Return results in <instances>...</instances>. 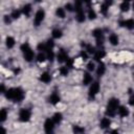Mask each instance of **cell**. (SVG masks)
<instances>
[{
  "mask_svg": "<svg viewBox=\"0 0 134 134\" xmlns=\"http://www.w3.org/2000/svg\"><path fill=\"white\" fill-rule=\"evenodd\" d=\"M88 55H89V54H88L85 50H82V52H81V58H82L84 61H86V60L88 59Z\"/></svg>",
  "mask_w": 134,
  "mask_h": 134,
  "instance_id": "38",
  "label": "cell"
},
{
  "mask_svg": "<svg viewBox=\"0 0 134 134\" xmlns=\"http://www.w3.org/2000/svg\"><path fill=\"white\" fill-rule=\"evenodd\" d=\"M68 59H69V58H68V54H67V52H66L64 49L59 50V52H58V54H57V60H58V62L64 63V62H67Z\"/></svg>",
  "mask_w": 134,
  "mask_h": 134,
  "instance_id": "10",
  "label": "cell"
},
{
  "mask_svg": "<svg viewBox=\"0 0 134 134\" xmlns=\"http://www.w3.org/2000/svg\"><path fill=\"white\" fill-rule=\"evenodd\" d=\"M119 107V99L116 97H112L108 100L106 107V115L109 117L114 116L117 113V109Z\"/></svg>",
  "mask_w": 134,
  "mask_h": 134,
  "instance_id": "2",
  "label": "cell"
},
{
  "mask_svg": "<svg viewBox=\"0 0 134 134\" xmlns=\"http://www.w3.org/2000/svg\"><path fill=\"white\" fill-rule=\"evenodd\" d=\"M7 115H8V113H7L6 109L2 108V109H1V111H0V120H1V122H3V121H5V120H6Z\"/></svg>",
  "mask_w": 134,
  "mask_h": 134,
  "instance_id": "32",
  "label": "cell"
},
{
  "mask_svg": "<svg viewBox=\"0 0 134 134\" xmlns=\"http://www.w3.org/2000/svg\"><path fill=\"white\" fill-rule=\"evenodd\" d=\"M1 134H6V130L4 127H1Z\"/></svg>",
  "mask_w": 134,
  "mask_h": 134,
  "instance_id": "41",
  "label": "cell"
},
{
  "mask_svg": "<svg viewBox=\"0 0 134 134\" xmlns=\"http://www.w3.org/2000/svg\"><path fill=\"white\" fill-rule=\"evenodd\" d=\"M5 92H6L5 86H4V84H1V93H5Z\"/></svg>",
  "mask_w": 134,
  "mask_h": 134,
  "instance_id": "40",
  "label": "cell"
},
{
  "mask_svg": "<svg viewBox=\"0 0 134 134\" xmlns=\"http://www.w3.org/2000/svg\"><path fill=\"white\" fill-rule=\"evenodd\" d=\"M21 14H22V10L15 8V9H13V10H12V13H10V15H9V16L12 17V19H19V18H20V16H21Z\"/></svg>",
  "mask_w": 134,
  "mask_h": 134,
  "instance_id": "30",
  "label": "cell"
},
{
  "mask_svg": "<svg viewBox=\"0 0 134 134\" xmlns=\"http://www.w3.org/2000/svg\"><path fill=\"white\" fill-rule=\"evenodd\" d=\"M55 15L57 17H59L60 19H64L66 17V9L64 7H58L55 9Z\"/></svg>",
  "mask_w": 134,
  "mask_h": 134,
  "instance_id": "22",
  "label": "cell"
},
{
  "mask_svg": "<svg viewBox=\"0 0 134 134\" xmlns=\"http://www.w3.org/2000/svg\"><path fill=\"white\" fill-rule=\"evenodd\" d=\"M110 125H111V120H110V118H108V117L102 118V120H100V122H99V126H100L102 129H108V128L110 127Z\"/></svg>",
  "mask_w": 134,
  "mask_h": 134,
  "instance_id": "19",
  "label": "cell"
},
{
  "mask_svg": "<svg viewBox=\"0 0 134 134\" xmlns=\"http://www.w3.org/2000/svg\"><path fill=\"white\" fill-rule=\"evenodd\" d=\"M30 117H31V112H30V110H28V109H26V108H22V109L19 111V119H20V121H22V122H27V121H29Z\"/></svg>",
  "mask_w": 134,
  "mask_h": 134,
  "instance_id": "9",
  "label": "cell"
},
{
  "mask_svg": "<svg viewBox=\"0 0 134 134\" xmlns=\"http://www.w3.org/2000/svg\"><path fill=\"white\" fill-rule=\"evenodd\" d=\"M61 100V96L57 93V92H53L50 94V96L48 97V102L51 104V105H57L58 103H60Z\"/></svg>",
  "mask_w": 134,
  "mask_h": 134,
  "instance_id": "12",
  "label": "cell"
},
{
  "mask_svg": "<svg viewBox=\"0 0 134 134\" xmlns=\"http://www.w3.org/2000/svg\"><path fill=\"white\" fill-rule=\"evenodd\" d=\"M22 14L23 15H25L26 17H29V15H30V13H31V4H29V3H27V4H25L23 7H22Z\"/></svg>",
  "mask_w": 134,
  "mask_h": 134,
  "instance_id": "24",
  "label": "cell"
},
{
  "mask_svg": "<svg viewBox=\"0 0 134 134\" xmlns=\"http://www.w3.org/2000/svg\"><path fill=\"white\" fill-rule=\"evenodd\" d=\"M117 114L120 117H127L129 115V109L125 106H119L117 109Z\"/></svg>",
  "mask_w": 134,
  "mask_h": 134,
  "instance_id": "14",
  "label": "cell"
},
{
  "mask_svg": "<svg viewBox=\"0 0 134 134\" xmlns=\"http://www.w3.org/2000/svg\"><path fill=\"white\" fill-rule=\"evenodd\" d=\"M92 82H93L92 75L89 72H84V74H83V84L87 86V85H91Z\"/></svg>",
  "mask_w": 134,
  "mask_h": 134,
  "instance_id": "13",
  "label": "cell"
},
{
  "mask_svg": "<svg viewBox=\"0 0 134 134\" xmlns=\"http://www.w3.org/2000/svg\"><path fill=\"white\" fill-rule=\"evenodd\" d=\"M133 118H134V113H133Z\"/></svg>",
  "mask_w": 134,
  "mask_h": 134,
  "instance_id": "44",
  "label": "cell"
},
{
  "mask_svg": "<svg viewBox=\"0 0 134 134\" xmlns=\"http://www.w3.org/2000/svg\"><path fill=\"white\" fill-rule=\"evenodd\" d=\"M95 71H96V74H97L98 76L104 75V74H105V72H106V66H105V64H104V63H102V62H99V64H98V66L96 67Z\"/></svg>",
  "mask_w": 134,
  "mask_h": 134,
  "instance_id": "17",
  "label": "cell"
},
{
  "mask_svg": "<svg viewBox=\"0 0 134 134\" xmlns=\"http://www.w3.org/2000/svg\"><path fill=\"white\" fill-rule=\"evenodd\" d=\"M45 53H46V58H47V60H49L50 62H52L53 59H54V52H53V50H52V49H48Z\"/></svg>",
  "mask_w": 134,
  "mask_h": 134,
  "instance_id": "33",
  "label": "cell"
},
{
  "mask_svg": "<svg viewBox=\"0 0 134 134\" xmlns=\"http://www.w3.org/2000/svg\"><path fill=\"white\" fill-rule=\"evenodd\" d=\"M119 8L122 13H127L130 9V2L129 1H122L119 5Z\"/></svg>",
  "mask_w": 134,
  "mask_h": 134,
  "instance_id": "26",
  "label": "cell"
},
{
  "mask_svg": "<svg viewBox=\"0 0 134 134\" xmlns=\"http://www.w3.org/2000/svg\"><path fill=\"white\" fill-rule=\"evenodd\" d=\"M72 131L74 134H84L85 133V129L81 126H77V125H74L72 127Z\"/></svg>",
  "mask_w": 134,
  "mask_h": 134,
  "instance_id": "29",
  "label": "cell"
},
{
  "mask_svg": "<svg viewBox=\"0 0 134 134\" xmlns=\"http://www.w3.org/2000/svg\"><path fill=\"white\" fill-rule=\"evenodd\" d=\"M132 7H133V10H134V2H133V4H132Z\"/></svg>",
  "mask_w": 134,
  "mask_h": 134,
  "instance_id": "43",
  "label": "cell"
},
{
  "mask_svg": "<svg viewBox=\"0 0 134 134\" xmlns=\"http://www.w3.org/2000/svg\"><path fill=\"white\" fill-rule=\"evenodd\" d=\"M74 10H75V20L79 23H83L86 20V15L83 8V3L81 1H76L74 4Z\"/></svg>",
  "mask_w": 134,
  "mask_h": 134,
  "instance_id": "3",
  "label": "cell"
},
{
  "mask_svg": "<svg viewBox=\"0 0 134 134\" xmlns=\"http://www.w3.org/2000/svg\"><path fill=\"white\" fill-rule=\"evenodd\" d=\"M40 81L41 82H43V83H45V84H48V83H50L51 82V75H50V73L49 72H43L41 75H40Z\"/></svg>",
  "mask_w": 134,
  "mask_h": 134,
  "instance_id": "16",
  "label": "cell"
},
{
  "mask_svg": "<svg viewBox=\"0 0 134 134\" xmlns=\"http://www.w3.org/2000/svg\"><path fill=\"white\" fill-rule=\"evenodd\" d=\"M20 49H21V51H22V53H23V58H24V60L26 61V62H31L32 60H34V58H35V52H34V50L31 49V47L29 46V44L28 43H23L21 46H20Z\"/></svg>",
  "mask_w": 134,
  "mask_h": 134,
  "instance_id": "4",
  "label": "cell"
},
{
  "mask_svg": "<svg viewBox=\"0 0 134 134\" xmlns=\"http://www.w3.org/2000/svg\"><path fill=\"white\" fill-rule=\"evenodd\" d=\"M129 104H130L131 106H134V94H132V95L130 96V98H129Z\"/></svg>",
  "mask_w": 134,
  "mask_h": 134,
  "instance_id": "39",
  "label": "cell"
},
{
  "mask_svg": "<svg viewBox=\"0 0 134 134\" xmlns=\"http://www.w3.org/2000/svg\"><path fill=\"white\" fill-rule=\"evenodd\" d=\"M87 17H88L90 20H94V19H96V13H95V10H94L92 7H88V10H87Z\"/></svg>",
  "mask_w": 134,
  "mask_h": 134,
  "instance_id": "28",
  "label": "cell"
},
{
  "mask_svg": "<svg viewBox=\"0 0 134 134\" xmlns=\"http://www.w3.org/2000/svg\"><path fill=\"white\" fill-rule=\"evenodd\" d=\"M5 44H6V47L10 49V48H13V47L15 46L16 41H15V39H14L13 37H7V38L5 39Z\"/></svg>",
  "mask_w": 134,
  "mask_h": 134,
  "instance_id": "27",
  "label": "cell"
},
{
  "mask_svg": "<svg viewBox=\"0 0 134 134\" xmlns=\"http://www.w3.org/2000/svg\"><path fill=\"white\" fill-rule=\"evenodd\" d=\"M95 69H96V67H95L94 62H92V61L88 62V64H87V70L88 71H94Z\"/></svg>",
  "mask_w": 134,
  "mask_h": 134,
  "instance_id": "35",
  "label": "cell"
},
{
  "mask_svg": "<svg viewBox=\"0 0 134 134\" xmlns=\"http://www.w3.org/2000/svg\"><path fill=\"white\" fill-rule=\"evenodd\" d=\"M44 18H45V10L42 9V8H39L36 12L35 17H34V25L35 26H39L43 22Z\"/></svg>",
  "mask_w": 134,
  "mask_h": 134,
  "instance_id": "7",
  "label": "cell"
},
{
  "mask_svg": "<svg viewBox=\"0 0 134 134\" xmlns=\"http://www.w3.org/2000/svg\"><path fill=\"white\" fill-rule=\"evenodd\" d=\"M54 127H55V124L53 122L52 118H47L44 121V131H45V134H54Z\"/></svg>",
  "mask_w": 134,
  "mask_h": 134,
  "instance_id": "8",
  "label": "cell"
},
{
  "mask_svg": "<svg viewBox=\"0 0 134 134\" xmlns=\"http://www.w3.org/2000/svg\"><path fill=\"white\" fill-rule=\"evenodd\" d=\"M65 9H67L68 12H73L74 10V5L71 3H66L65 4Z\"/></svg>",
  "mask_w": 134,
  "mask_h": 134,
  "instance_id": "36",
  "label": "cell"
},
{
  "mask_svg": "<svg viewBox=\"0 0 134 134\" xmlns=\"http://www.w3.org/2000/svg\"><path fill=\"white\" fill-rule=\"evenodd\" d=\"M119 25L122 27H126L128 29H133L134 28V19L121 20V21H119Z\"/></svg>",
  "mask_w": 134,
  "mask_h": 134,
  "instance_id": "11",
  "label": "cell"
},
{
  "mask_svg": "<svg viewBox=\"0 0 134 134\" xmlns=\"http://www.w3.org/2000/svg\"><path fill=\"white\" fill-rule=\"evenodd\" d=\"M99 89H100L99 83L98 82H92V84L89 87V91H88L89 98H94L97 95V93L99 92Z\"/></svg>",
  "mask_w": 134,
  "mask_h": 134,
  "instance_id": "6",
  "label": "cell"
},
{
  "mask_svg": "<svg viewBox=\"0 0 134 134\" xmlns=\"http://www.w3.org/2000/svg\"><path fill=\"white\" fill-rule=\"evenodd\" d=\"M92 36H93L94 39H95L96 45H97L98 47L103 46V44H104V31H103L100 28H95V29H93V31H92Z\"/></svg>",
  "mask_w": 134,
  "mask_h": 134,
  "instance_id": "5",
  "label": "cell"
},
{
  "mask_svg": "<svg viewBox=\"0 0 134 134\" xmlns=\"http://www.w3.org/2000/svg\"><path fill=\"white\" fill-rule=\"evenodd\" d=\"M105 55H106L105 50H103V49H98V50H96L95 53H94V60L100 62V60H102Z\"/></svg>",
  "mask_w": 134,
  "mask_h": 134,
  "instance_id": "20",
  "label": "cell"
},
{
  "mask_svg": "<svg viewBox=\"0 0 134 134\" xmlns=\"http://www.w3.org/2000/svg\"><path fill=\"white\" fill-rule=\"evenodd\" d=\"M59 71H60V74H61V75L66 76V75L68 74V72H69V68H68L67 66H62V67L59 69Z\"/></svg>",
  "mask_w": 134,
  "mask_h": 134,
  "instance_id": "34",
  "label": "cell"
},
{
  "mask_svg": "<svg viewBox=\"0 0 134 134\" xmlns=\"http://www.w3.org/2000/svg\"><path fill=\"white\" fill-rule=\"evenodd\" d=\"M4 94H5V97L7 99H10V100L16 102V103H19V102L23 100V98H24V91L20 87L9 88L6 90V92Z\"/></svg>",
  "mask_w": 134,
  "mask_h": 134,
  "instance_id": "1",
  "label": "cell"
},
{
  "mask_svg": "<svg viewBox=\"0 0 134 134\" xmlns=\"http://www.w3.org/2000/svg\"><path fill=\"white\" fill-rule=\"evenodd\" d=\"M109 42L111 45L113 46H116L118 43H119V39H118V36L116 34H111L109 36Z\"/></svg>",
  "mask_w": 134,
  "mask_h": 134,
  "instance_id": "18",
  "label": "cell"
},
{
  "mask_svg": "<svg viewBox=\"0 0 134 134\" xmlns=\"http://www.w3.org/2000/svg\"><path fill=\"white\" fill-rule=\"evenodd\" d=\"M51 36H52L53 39H60V38H62V36H63V31H62V29H60V28H54V29H52V31H51Z\"/></svg>",
  "mask_w": 134,
  "mask_h": 134,
  "instance_id": "25",
  "label": "cell"
},
{
  "mask_svg": "<svg viewBox=\"0 0 134 134\" xmlns=\"http://www.w3.org/2000/svg\"><path fill=\"white\" fill-rule=\"evenodd\" d=\"M110 134H119V132H118V131H117V130H112V131H111V133H110Z\"/></svg>",
  "mask_w": 134,
  "mask_h": 134,
  "instance_id": "42",
  "label": "cell"
},
{
  "mask_svg": "<svg viewBox=\"0 0 134 134\" xmlns=\"http://www.w3.org/2000/svg\"><path fill=\"white\" fill-rule=\"evenodd\" d=\"M83 46L85 47V49H84V50H85L88 54H92V53L94 54V53H95V51H96V50H95V47H94V46H92L91 44H85V43H84V44H83Z\"/></svg>",
  "mask_w": 134,
  "mask_h": 134,
  "instance_id": "23",
  "label": "cell"
},
{
  "mask_svg": "<svg viewBox=\"0 0 134 134\" xmlns=\"http://www.w3.org/2000/svg\"><path fill=\"white\" fill-rule=\"evenodd\" d=\"M3 20H4V22H5L6 24H9V23L12 22V17L8 16V15H5V16L3 17Z\"/></svg>",
  "mask_w": 134,
  "mask_h": 134,
  "instance_id": "37",
  "label": "cell"
},
{
  "mask_svg": "<svg viewBox=\"0 0 134 134\" xmlns=\"http://www.w3.org/2000/svg\"><path fill=\"white\" fill-rule=\"evenodd\" d=\"M46 59H47V58H46V53H45V52H39V53L37 54V57H36V60H37V62H39V63L45 62Z\"/></svg>",
  "mask_w": 134,
  "mask_h": 134,
  "instance_id": "31",
  "label": "cell"
},
{
  "mask_svg": "<svg viewBox=\"0 0 134 134\" xmlns=\"http://www.w3.org/2000/svg\"><path fill=\"white\" fill-rule=\"evenodd\" d=\"M112 4V1H105L102 5H100V13L104 16H107V13L109 10V6Z\"/></svg>",
  "mask_w": 134,
  "mask_h": 134,
  "instance_id": "15",
  "label": "cell"
},
{
  "mask_svg": "<svg viewBox=\"0 0 134 134\" xmlns=\"http://www.w3.org/2000/svg\"><path fill=\"white\" fill-rule=\"evenodd\" d=\"M52 120H53V122H54L55 125L61 124V121L63 120V114H62L61 112H55V113L53 114V116H52Z\"/></svg>",
  "mask_w": 134,
  "mask_h": 134,
  "instance_id": "21",
  "label": "cell"
}]
</instances>
